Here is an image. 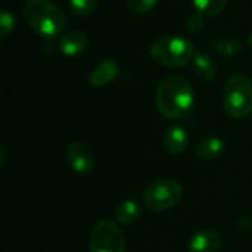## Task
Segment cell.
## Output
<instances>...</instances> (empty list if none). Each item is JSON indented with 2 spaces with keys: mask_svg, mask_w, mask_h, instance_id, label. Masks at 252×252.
<instances>
[{
  "mask_svg": "<svg viewBox=\"0 0 252 252\" xmlns=\"http://www.w3.org/2000/svg\"><path fill=\"white\" fill-rule=\"evenodd\" d=\"M195 96L190 83L180 75H170L157 89L155 103L161 115L170 120L186 118L193 108Z\"/></svg>",
  "mask_w": 252,
  "mask_h": 252,
  "instance_id": "obj_1",
  "label": "cell"
},
{
  "mask_svg": "<svg viewBox=\"0 0 252 252\" xmlns=\"http://www.w3.org/2000/svg\"><path fill=\"white\" fill-rule=\"evenodd\" d=\"M22 15L27 24L43 37H56L65 27L63 12L49 0H27Z\"/></svg>",
  "mask_w": 252,
  "mask_h": 252,
  "instance_id": "obj_2",
  "label": "cell"
},
{
  "mask_svg": "<svg viewBox=\"0 0 252 252\" xmlns=\"http://www.w3.org/2000/svg\"><path fill=\"white\" fill-rule=\"evenodd\" d=\"M223 106L232 118H247L252 114V80L244 74L229 78L223 92Z\"/></svg>",
  "mask_w": 252,
  "mask_h": 252,
  "instance_id": "obj_3",
  "label": "cell"
},
{
  "mask_svg": "<svg viewBox=\"0 0 252 252\" xmlns=\"http://www.w3.org/2000/svg\"><path fill=\"white\" fill-rule=\"evenodd\" d=\"M193 46L183 37L167 35L158 38L151 46V56L155 62L165 66H185L193 59Z\"/></svg>",
  "mask_w": 252,
  "mask_h": 252,
  "instance_id": "obj_4",
  "label": "cell"
},
{
  "mask_svg": "<svg viewBox=\"0 0 252 252\" xmlns=\"http://www.w3.org/2000/svg\"><path fill=\"white\" fill-rule=\"evenodd\" d=\"M182 193L183 189L179 182L173 179H159L146 188L143 193V202L148 210L154 213H162L174 208L180 202Z\"/></svg>",
  "mask_w": 252,
  "mask_h": 252,
  "instance_id": "obj_5",
  "label": "cell"
},
{
  "mask_svg": "<svg viewBox=\"0 0 252 252\" xmlns=\"http://www.w3.org/2000/svg\"><path fill=\"white\" fill-rule=\"evenodd\" d=\"M90 252H126V238L117 223L100 220L90 233Z\"/></svg>",
  "mask_w": 252,
  "mask_h": 252,
  "instance_id": "obj_6",
  "label": "cell"
},
{
  "mask_svg": "<svg viewBox=\"0 0 252 252\" xmlns=\"http://www.w3.org/2000/svg\"><path fill=\"white\" fill-rule=\"evenodd\" d=\"M65 157H66L68 165L77 174L84 176V174H90L94 170V165H96L94 155L90 151V148L87 145H84L83 142L69 143L66 148Z\"/></svg>",
  "mask_w": 252,
  "mask_h": 252,
  "instance_id": "obj_7",
  "label": "cell"
},
{
  "mask_svg": "<svg viewBox=\"0 0 252 252\" xmlns=\"http://www.w3.org/2000/svg\"><path fill=\"white\" fill-rule=\"evenodd\" d=\"M223 247V236L214 229L196 232L188 244L189 252H219Z\"/></svg>",
  "mask_w": 252,
  "mask_h": 252,
  "instance_id": "obj_8",
  "label": "cell"
},
{
  "mask_svg": "<svg viewBox=\"0 0 252 252\" xmlns=\"http://www.w3.org/2000/svg\"><path fill=\"white\" fill-rule=\"evenodd\" d=\"M164 148L168 154L171 155H180L186 151L188 143H189V136L185 127L182 126H170L162 137Z\"/></svg>",
  "mask_w": 252,
  "mask_h": 252,
  "instance_id": "obj_9",
  "label": "cell"
},
{
  "mask_svg": "<svg viewBox=\"0 0 252 252\" xmlns=\"http://www.w3.org/2000/svg\"><path fill=\"white\" fill-rule=\"evenodd\" d=\"M120 74V66L114 61H103L89 75V84L92 87H103L114 81Z\"/></svg>",
  "mask_w": 252,
  "mask_h": 252,
  "instance_id": "obj_10",
  "label": "cell"
},
{
  "mask_svg": "<svg viewBox=\"0 0 252 252\" xmlns=\"http://www.w3.org/2000/svg\"><path fill=\"white\" fill-rule=\"evenodd\" d=\"M89 38L83 31H69L59 38V49L65 56H77L86 50Z\"/></svg>",
  "mask_w": 252,
  "mask_h": 252,
  "instance_id": "obj_11",
  "label": "cell"
},
{
  "mask_svg": "<svg viewBox=\"0 0 252 252\" xmlns=\"http://www.w3.org/2000/svg\"><path fill=\"white\" fill-rule=\"evenodd\" d=\"M114 217L120 224H124V226L133 224L140 217V207L133 199L123 201L120 205H117V208L114 211Z\"/></svg>",
  "mask_w": 252,
  "mask_h": 252,
  "instance_id": "obj_12",
  "label": "cell"
},
{
  "mask_svg": "<svg viewBox=\"0 0 252 252\" xmlns=\"http://www.w3.org/2000/svg\"><path fill=\"white\" fill-rule=\"evenodd\" d=\"M224 152V142L219 137H208L204 139L198 146H196V155L201 159L211 161L217 159L223 155Z\"/></svg>",
  "mask_w": 252,
  "mask_h": 252,
  "instance_id": "obj_13",
  "label": "cell"
},
{
  "mask_svg": "<svg viewBox=\"0 0 252 252\" xmlns=\"http://www.w3.org/2000/svg\"><path fill=\"white\" fill-rule=\"evenodd\" d=\"M192 63H193V69L195 72L205 81H210L214 78L216 75V65H214V61L204 52H198L193 55V59H192Z\"/></svg>",
  "mask_w": 252,
  "mask_h": 252,
  "instance_id": "obj_14",
  "label": "cell"
},
{
  "mask_svg": "<svg viewBox=\"0 0 252 252\" xmlns=\"http://www.w3.org/2000/svg\"><path fill=\"white\" fill-rule=\"evenodd\" d=\"M227 0H193L195 9L205 16H216L226 7Z\"/></svg>",
  "mask_w": 252,
  "mask_h": 252,
  "instance_id": "obj_15",
  "label": "cell"
},
{
  "mask_svg": "<svg viewBox=\"0 0 252 252\" xmlns=\"http://www.w3.org/2000/svg\"><path fill=\"white\" fill-rule=\"evenodd\" d=\"M97 0H69V7L75 15L87 16L94 12Z\"/></svg>",
  "mask_w": 252,
  "mask_h": 252,
  "instance_id": "obj_16",
  "label": "cell"
},
{
  "mask_svg": "<svg viewBox=\"0 0 252 252\" xmlns=\"http://www.w3.org/2000/svg\"><path fill=\"white\" fill-rule=\"evenodd\" d=\"M13 28H15V16L7 9H1V13H0V35L3 38L7 37Z\"/></svg>",
  "mask_w": 252,
  "mask_h": 252,
  "instance_id": "obj_17",
  "label": "cell"
},
{
  "mask_svg": "<svg viewBox=\"0 0 252 252\" xmlns=\"http://www.w3.org/2000/svg\"><path fill=\"white\" fill-rule=\"evenodd\" d=\"M157 3H158V0H127V6L134 13H146Z\"/></svg>",
  "mask_w": 252,
  "mask_h": 252,
  "instance_id": "obj_18",
  "label": "cell"
},
{
  "mask_svg": "<svg viewBox=\"0 0 252 252\" xmlns=\"http://www.w3.org/2000/svg\"><path fill=\"white\" fill-rule=\"evenodd\" d=\"M220 53H224V55H227V56H232V55H235L236 52H239L241 50V46L238 44V43H224L223 44V47H216Z\"/></svg>",
  "mask_w": 252,
  "mask_h": 252,
  "instance_id": "obj_19",
  "label": "cell"
}]
</instances>
